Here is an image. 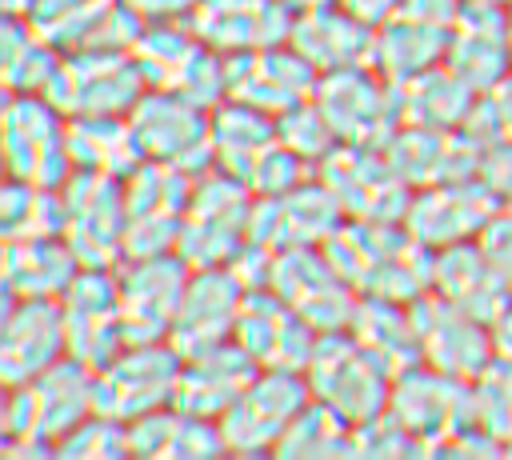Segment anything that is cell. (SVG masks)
<instances>
[{
	"label": "cell",
	"instance_id": "681fc988",
	"mask_svg": "<svg viewBox=\"0 0 512 460\" xmlns=\"http://www.w3.org/2000/svg\"><path fill=\"white\" fill-rule=\"evenodd\" d=\"M476 176H480L504 204H512V140L484 148V156H480V172H476Z\"/></svg>",
	"mask_w": 512,
	"mask_h": 460
},
{
	"label": "cell",
	"instance_id": "f5cc1de1",
	"mask_svg": "<svg viewBox=\"0 0 512 460\" xmlns=\"http://www.w3.org/2000/svg\"><path fill=\"white\" fill-rule=\"evenodd\" d=\"M492 340H496V352L500 356H512V304L500 312V320L492 324Z\"/></svg>",
	"mask_w": 512,
	"mask_h": 460
},
{
	"label": "cell",
	"instance_id": "60d3db41",
	"mask_svg": "<svg viewBox=\"0 0 512 460\" xmlns=\"http://www.w3.org/2000/svg\"><path fill=\"white\" fill-rule=\"evenodd\" d=\"M352 428L340 412H332L320 400H308L288 432L280 436L276 452L280 460H332V456H352Z\"/></svg>",
	"mask_w": 512,
	"mask_h": 460
},
{
	"label": "cell",
	"instance_id": "cb8c5ba5",
	"mask_svg": "<svg viewBox=\"0 0 512 460\" xmlns=\"http://www.w3.org/2000/svg\"><path fill=\"white\" fill-rule=\"evenodd\" d=\"M68 356V332L60 300L4 296L0 312V380L24 384Z\"/></svg>",
	"mask_w": 512,
	"mask_h": 460
},
{
	"label": "cell",
	"instance_id": "d6986e66",
	"mask_svg": "<svg viewBox=\"0 0 512 460\" xmlns=\"http://www.w3.org/2000/svg\"><path fill=\"white\" fill-rule=\"evenodd\" d=\"M276 296H284L316 332H340L348 328L360 292L344 280V272L328 260L324 248H284L276 252L272 284Z\"/></svg>",
	"mask_w": 512,
	"mask_h": 460
},
{
	"label": "cell",
	"instance_id": "7c38bea8",
	"mask_svg": "<svg viewBox=\"0 0 512 460\" xmlns=\"http://www.w3.org/2000/svg\"><path fill=\"white\" fill-rule=\"evenodd\" d=\"M64 196V240L84 268H120L124 264V180L104 172H72L60 184Z\"/></svg>",
	"mask_w": 512,
	"mask_h": 460
},
{
	"label": "cell",
	"instance_id": "d590c367",
	"mask_svg": "<svg viewBox=\"0 0 512 460\" xmlns=\"http://www.w3.org/2000/svg\"><path fill=\"white\" fill-rule=\"evenodd\" d=\"M348 332L392 376H400L404 368H412V364L424 360L420 356V332H416L412 304L384 300V296H360L356 300V312L348 320Z\"/></svg>",
	"mask_w": 512,
	"mask_h": 460
},
{
	"label": "cell",
	"instance_id": "603a6c76",
	"mask_svg": "<svg viewBox=\"0 0 512 460\" xmlns=\"http://www.w3.org/2000/svg\"><path fill=\"white\" fill-rule=\"evenodd\" d=\"M244 296H248V288L236 280V272L228 264L192 268L180 312H176L172 332H168V344L180 356H196V352H208L216 344H228L236 336Z\"/></svg>",
	"mask_w": 512,
	"mask_h": 460
},
{
	"label": "cell",
	"instance_id": "3957f363",
	"mask_svg": "<svg viewBox=\"0 0 512 460\" xmlns=\"http://www.w3.org/2000/svg\"><path fill=\"white\" fill-rule=\"evenodd\" d=\"M212 156L216 168L244 180L256 196H280L316 176V168L280 140L276 116L240 100H220L212 108Z\"/></svg>",
	"mask_w": 512,
	"mask_h": 460
},
{
	"label": "cell",
	"instance_id": "8fae6325",
	"mask_svg": "<svg viewBox=\"0 0 512 460\" xmlns=\"http://www.w3.org/2000/svg\"><path fill=\"white\" fill-rule=\"evenodd\" d=\"M128 120H132V132L140 140L144 160H164V164H176L192 176L216 168L212 108H204L180 92L144 88V96L132 104Z\"/></svg>",
	"mask_w": 512,
	"mask_h": 460
},
{
	"label": "cell",
	"instance_id": "d4e9b609",
	"mask_svg": "<svg viewBox=\"0 0 512 460\" xmlns=\"http://www.w3.org/2000/svg\"><path fill=\"white\" fill-rule=\"evenodd\" d=\"M412 316H416L424 364H432L448 376L472 380L496 356L492 324H484L480 316L448 304L436 292H424L420 300H412Z\"/></svg>",
	"mask_w": 512,
	"mask_h": 460
},
{
	"label": "cell",
	"instance_id": "f1b7e54d",
	"mask_svg": "<svg viewBox=\"0 0 512 460\" xmlns=\"http://www.w3.org/2000/svg\"><path fill=\"white\" fill-rule=\"evenodd\" d=\"M444 64L480 96L512 72V36H508V8L468 4L456 16Z\"/></svg>",
	"mask_w": 512,
	"mask_h": 460
},
{
	"label": "cell",
	"instance_id": "6da1fadb",
	"mask_svg": "<svg viewBox=\"0 0 512 460\" xmlns=\"http://www.w3.org/2000/svg\"><path fill=\"white\" fill-rule=\"evenodd\" d=\"M96 412V368L76 356L56 360L36 380L4 384L0 404V456L40 460L56 456V440Z\"/></svg>",
	"mask_w": 512,
	"mask_h": 460
},
{
	"label": "cell",
	"instance_id": "44dd1931",
	"mask_svg": "<svg viewBox=\"0 0 512 460\" xmlns=\"http://www.w3.org/2000/svg\"><path fill=\"white\" fill-rule=\"evenodd\" d=\"M320 72L292 48V44H268L252 52L228 56V96L252 104L268 116H284L288 108L316 96Z\"/></svg>",
	"mask_w": 512,
	"mask_h": 460
},
{
	"label": "cell",
	"instance_id": "4fadbf2b",
	"mask_svg": "<svg viewBox=\"0 0 512 460\" xmlns=\"http://www.w3.org/2000/svg\"><path fill=\"white\" fill-rule=\"evenodd\" d=\"M316 176L336 196L344 220H404L412 200L388 152L372 144H336L316 164Z\"/></svg>",
	"mask_w": 512,
	"mask_h": 460
},
{
	"label": "cell",
	"instance_id": "ffe728a7",
	"mask_svg": "<svg viewBox=\"0 0 512 460\" xmlns=\"http://www.w3.org/2000/svg\"><path fill=\"white\" fill-rule=\"evenodd\" d=\"M60 312L68 332V356L84 360L88 368H104L128 344L116 268H80V276L60 296Z\"/></svg>",
	"mask_w": 512,
	"mask_h": 460
},
{
	"label": "cell",
	"instance_id": "680465c9",
	"mask_svg": "<svg viewBox=\"0 0 512 460\" xmlns=\"http://www.w3.org/2000/svg\"><path fill=\"white\" fill-rule=\"evenodd\" d=\"M504 456H512V444H508V448H504Z\"/></svg>",
	"mask_w": 512,
	"mask_h": 460
},
{
	"label": "cell",
	"instance_id": "9a60e30c",
	"mask_svg": "<svg viewBox=\"0 0 512 460\" xmlns=\"http://www.w3.org/2000/svg\"><path fill=\"white\" fill-rule=\"evenodd\" d=\"M312 400L304 372H284V368H260L256 380L224 408L220 432L224 448L236 456H256V452H276L280 436L296 420V412Z\"/></svg>",
	"mask_w": 512,
	"mask_h": 460
},
{
	"label": "cell",
	"instance_id": "c3c4849f",
	"mask_svg": "<svg viewBox=\"0 0 512 460\" xmlns=\"http://www.w3.org/2000/svg\"><path fill=\"white\" fill-rule=\"evenodd\" d=\"M480 248H484V256L492 260V268L500 272V280L512 292V208H500L492 216V224L480 232Z\"/></svg>",
	"mask_w": 512,
	"mask_h": 460
},
{
	"label": "cell",
	"instance_id": "4dcf8cb0",
	"mask_svg": "<svg viewBox=\"0 0 512 460\" xmlns=\"http://www.w3.org/2000/svg\"><path fill=\"white\" fill-rule=\"evenodd\" d=\"M432 292L444 296L448 304L480 316L484 324H496L500 312L512 304L508 284L484 256L480 240H464L452 248H440L432 256Z\"/></svg>",
	"mask_w": 512,
	"mask_h": 460
},
{
	"label": "cell",
	"instance_id": "b9f144b4",
	"mask_svg": "<svg viewBox=\"0 0 512 460\" xmlns=\"http://www.w3.org/2000/svg\"><path fill=\"white\" fill-rule=\"evenodd\" d=\"M472 424L492 432L504 448L512 444V356H492L472 380Z\"/></svg>",
	"mask_w": 512,
	"mask_h": 460
},
{
	"label": "cell",
	"instance_id": "d6a6232c",
	"mask_svg": "<svg viewBox=\"0 0 512 460\" xmlns=\"http://www.w3.org/2000/svg\"><path fill=\"white\" fill-rule=\"evenodd\" d=\"M80 268L84 264L64 236L4 240L0 252L4 296H20V300H60L68 284L80 276Z\"/></svg>",
	"mask_w": 512,
	"mask_h": 460
},
{
	"label": "cell",
	"instance_id": "9f6ffc18",
	"mask_svg": "<svg viewBox=\"0 0 512 460\" xmlns=\"http://www.w3.org/2000/svg\"><path fill=\"white\" fill-rule=\"evenodd\" d=\"M468 4H492V8H512V0H468Z\"/></svg>",
	"mask_w": 512,
	"mask_h": 460
},
{
	"label": "cell",
	"instance_id": "2e32d148",
	"mask_svg": "<svg viewBox=\"0 0 512 460\" xmlns=\"http://www.w3.org/2000/svg\"><path fill=\"white\" fill-rule=\"evenodd\" d=\"M388 412L436 456L444 440H452L464 424H472V388L460 376H448L432 364H412L392 376Z\"/></svg>",
	"mask_w": 512,
	"mask_h": 460
},
{
	"label": "cell",
	"instance_id": "1f68e13d",
	"mask_svg": "<svg viewBox=\"0 0 512 460\" xmlns=\"http://www.w3.org/2000/svg\"><path fill=\"white\" fill-rule=\"evenodd\" d=\"M260 364L236 344H216L208 352H196V356H184V368H180V384H176V408H188L196 416H212L220 420L224 408L256 380Z\"/></svg>",
	"mask_w": 512,
	"mask_h": 460
},
{
	"label": "cell",
	"instance_id": "db71d44e",
	"mask_svg": "<svg viewBox=\"0 0 512 460\" xmlns=\"http://www.w3.org/2000/svg\"><path fill=\"white\" fill-rule=\"evenodd\" d=\"M36 0H0V12L4 16H32Z\"/></svg>",
	"mask_w": 512,
	"mask_h": 460
},
{
	"label": "cell",
	"instance_id": "7bdbcfd3",
	"mask_svg": "<svg viewBox=\"0 0 512 460\" xmlns=\"http://www.w3.org/2000/svg\"><path fill=\"white\" fill-rule=\"evenodd\" d=\"M56 456H64V460H116V456H132L128 420H116L108 412H92V416H84L76 428H68L56 440Z\"/></svg>",
	"mask_w": 512,
	"mask_h": 460
},
{
	"label": "cell",
	"instance_id": "30bf717a",
	"mask_svg": "<svg viewBox=\"0 0 512 460\" xmlns=\"http://www.w3.org/2000/svg\"><path fill=\"white\" fill-rule=\"evenodd\" d=\"M184 356L168 340L124 344L104 368H96V412L116 420H140L176 400Z\"/></svg>",
	"mask_w": 512,
	"mask_h": 460
},
{
	"label": "cell",
	"instance_id": "836d02e7",
	"mask_svg": "<svg viewBox=\"0 0 512 460\" xmlns=\"http://www.w3.org/2000/svg\"><path fill=\"white\" fill-rule=\"evenodd\" d=\"M128 432H132V456H148V460H200L228 452L220 420L196 416L176 404L132 420Z\"/></svg>",
	"mask_w": 512,
	"mask_h": 460
},
{
	"label": "cell",
	"instance_id": "ab89813d",
	"mask_svg": "<svg viewBox=\"0 0 512 460\" xmlns=\"http://www.w3.org/2000/svg\"><path fill=\"white\" fill-rule=\"evenodd\" d=\"M40 236H64V196H60V188L4 176L0 240H40Z\"/></svg>",
	"mask_w": 512,
	"mask_h": 460
},
{
	"label": "cell",
	"instance_id": "f546056e",
	"mask_svg": "<svg viewBox=\"0 0 512 460\" xmlns=\"http://www.w3.org/2000/svg\"><path fill=\"white\" fill-rule=\"evenodd\" d=\"M372 40L376 28L360 16H352L344 4H324L312 12H300L292 20V36L288 44L324 76V72H340V68H360L372 64Z\"/></svg>",
	"mask_w": 512,
	"mask_h": 460
},
{
	"label": "cell",
	"instance_id": "e0dca14e",
	"mask_svg": "<svg viewBox=\"0 0 512 460\" xmlns=\"http://www.w3.org/2000/svg\"><path fill=\"white\" fill-rule=\"evenodd\" d=\"M500 208H504V200L480 176H460V180L416 188L408 200L404 224L420 244L440 252V248H452L464 240H480V232L492 224V216Z\"/></svg>",
	"mask_w": 512,
	"mask_h": 460
},
{
	"label": "cell",
	"instance_id": "5b68a950",
	"mask_svg": "<svg viewBox=\"0 0 512 460\" xmlns=\"http://www.w3.org/2000/svg\"><path fill=\"white\" fill-rule=\"evenodd\" d=\"M252 208H256V192L244 180H236L224 168L200 172L192 184L176 252L188 260V268L232 264V256L248 244Z\"/></svg>",
	"mask_w": 512,
	"mask_h": 460
},
{
	"label": "cell",
	"instance_id": "ba28073f",
	"mask_svg": "<svg viewBox=\"0 0 512 460\" xmlns=\"http://www.w3.org/2000/svg\"><path fill=\"white\" fill-rule=\"evenodd\" d=\"M192 184H196L192 172L164 160H140L124 176V212H128L124 260L176 252Z\"/></svg>",
	"mask_w": 512,
	"mask_h": 460
},
{
	"label": "cell",
	"instance_id": "ee69618b",
	"mask_svg": "<svg viewBox=\"0 0 512 460\" xmlns=\"http://www.w3.org/2000/svg\"><path fill=\"white\" fill-rule=\"evenodd\" d=\"M276 128H280V140H284L300 160H308L312 168L340 144L336 132H332V124H328V116L320 112L316 96L304 100V104H296V108H288L284 116H276Z\"/></svg>",
	"mask_w": 512,
	"mask_h": 460
},
{
	"label": "cell",
	"instance_id": "83f0119b",
	"mask_svg": "<svg viewBox=\"0 0 512 460\" xmlns=\"http://www.w3.org/2000/svg\"><path fill=\"white\" fill-rule=\"evenodd\" d=\"M292 20L296 12H288L280 0H200L188 16L192 32L224 56L288 44Z\"/></svg>",
	"mask_w": 512,
	"mask_h": 460
},
{
	"label": "cell",
	"instance_id": "484cf974",
	"mask_svg": "<svg viewBox=\"0 0 512 460\" xmlns=\"http://www.w3.org/2000/svg\"><path fill=\"white\" fill-rule=\"evenodd\" d=\"M344 224V212L336 196L320 184V176L280 192V196H256L252 228L248 236L284 252V248H324L328 236Z\"/></svg>",
	"mask_w": 512,
	"mask_h": 460
},
{
	"label": "cell",
	"instance_id": "11a10c76",
	"mask_svg": "<svg viewBox=\"0 0 512 460\" xmlns=\"http://www.w3.org/2000/svg\"><path fill=\"white\" fill-rule=\"evenodd\" d=\"M280 4H284L288 12H296V16H300V12H312V8H324V4H332V0H280Z\"/></svg>",
	"mask_w": 512,
	"mask_h": 460
},
{
	"label": "cell",
	"instance_id": "277c9868",
	"mask_svg": "<svg viewBox=\"0 0 512 460\" xmlns=\"http://www.w3.org/2000/svg\"><path fill=\"white\" fill-rule=\"evenodd\" d=\"M132 60L148 88L180 92L204 108H216L228 96V56L208 48L188 20L144 24L132 44Z\"/></svg>",
	"mask_w": 512,
	"mask_h": 460
},
{
	"label": "cell",
	"instance_id": "9c48e42d",
	"mask_svg": "<svg viewBox=\"0 0 512 460\" xmlns=\"http://www.w3.org/2000/svg\"><path fill=\"white\" fill-rule=\"evenodd\" d=\"M316 104L328 116L340 144L384 148L392 140V132L404 124L396 80L380 76L372 64L324 72L316 84Z\"/></svg>",
	"mask_w": 512,
	"mask_h": 460
},
{
	"label": "cell",
	"instance_id": "7402d4cb",
	"mask_svg": "<svg viewBox=\"0 0 512 460\" xmlns=\"http://www.w3.org/2000/svg\"><path fill=\"white\" fill-rule=\"evenodd\" d=\"M260 368H284V372H304L320 332L272 288H252L244 296L236 336H232Z\"/></svg>",
	"mask_w": 512,
	"mask_h": 460
},
{
	"label": "cell",
	"instance_id": "52a82bcc",
	"mask_svg": "<svg viewBox=\"0 0 512 460\" xmlns=\"http://www.w3.org/2000/svg\"><path fill=\"white\" fill-rule=\"evenodd\" d=\"M304 380L312 400L328 404L348 424H364L380 416L392 396V372L376 356H368L348 328L320 332L316 352L304 368Z\"/></svg>",
	"mask_w": 512,
	"mask_h": 460
},
{
	"label": "cell",
	"instance_id": "6f0895ef",
	"mask_svg": "<svg viewBox=\"0 0 512 460\" xmlns=\"http://www.w3.org/2000/svg\"><path fill=\"white\" fill-rule=\"evenodd\" d=\"M508 36H512V8H508Z\"/></svg>",
	"mask_w": 512,
	"mask_h": 460
},
{
	"label": "cell",
	"instance_id": "7a4b0ae2",
	"mask_svg": "<svg viewBox=\"0 0 512 460\" xmlns=\"http://www.w3.org/2000/svg\"><path fill=\"white\" fill-rule=\"evenodd\" d=\"M328 260L360 296L412 304L432 292V248L420 244L404 220H344L328 244Z\"/></svg>",
	"mask_w": 512,
	"mask_h": 460
},
{
	"label": "cell",
	"instance_id": "7dc6e473",
	"mask_svg": "<svg viewBox=\"0 0 512 460\" xmlns=\"http://www.w3.org/2000/svg\"><path fill=\"white\" fill-rule=\"evenodd\" d=\"M228 268L236 272V280H240L248 292H252V288H268V284H272V268H276V248H268V244H260V240L248 236V244L232 256Z\"/></svg>",
	"mask_w": 512,
	"mask_h": 460
},
{
	"label": "cell",
	"instance_id": "91938a15",
	"mask_svg": "<svg viewBox=\"0 0 512 460\" xmlns=\"http://www.w3.org/2000/svg\"><path fill=\"white\" fill-rule=\"evenodd\" d=\"M504 208H512V204H504Z\"/></svg>",
	"mask_w": 512,
	"mask_h": 460
},
{
	"label": "cell",
	"instance_id": "8992f818",
	"mask_svg": "<svg viewBox=\"0 0 512 460\" xmlns=\"http://www.w3.org/2000/svg\"><path fill=\"white\" fill-rule=\"evenodd\" d=\"M4 176L60 188L76 164L68 152V116L44 92H4L0 108Z\"/></svg>",
	"mask_w": 512,
	"mask_h": 460
},
{
	"label": "cell",
	"instance_id": "e575fe53",
	"mask_svg": "<svg viewBox=\"0 0 512 460\" xmlns=\"http://www.w3.org/2000/svg\"><path fill=\"white\" fill-rule=\"evenodd\" d=\"M448 40L452 28L432 24L408 8H396L384 24H376V40H372V68L388 80H408L432 64H444L448 56Z\"/></svg>",
	"mask_w": 512,
	"mask_h": 460
},
{
	"label": "cell",
	"instance_id": "5bb4252c",
	"mask_svg": "<svg viewBox=\"0 0 512 460\" xmlns=\"http://www.w3.org/2000/svg\"><path fill=\"white\" fill-rule=\"evenodd\" d=\"M144 88L132 52H64L44 96L64 116H128Z\"/></svg>",
	"mask_w": 512,
	"mask_h": 460
},
{
	"label": "cell",
	"instance_id": "74e56055",
	"mask_svg": "<svg viewBox=\"0 0 512 460\" xmlns=\"http://www.w3.org/2000/svg\"><path fill=\"white\" fill-rule=\"evenodd\" d=\"M68 152L80 172L128 176L144 152L128 116H68Z\"/></svg>",
	"mask_w": 512,
	"mask_h": 460
},
{
	"label": "cell",
	"instance_id": "8d00e7d4",
	"mask_svg": "<svg viewBox=\"0 0 512 460\" xmlns=\"http://www.w3.org/2000/svg\"><path fill=\"white\" fill-rule=\"evenodd\" d=\"M64 52L32 16H4L0 24V84L4 92H48Z\"/></svg>",
	"mask_w": 512,
	"mask_h": 460
},
{
	"label": "cell",
	"instance_id": "816d5d0a",
	"mask_svg": "<svg viewBox=\"0 0 512 460\" xmlns=\"http://www.w3.org/2000/svg\"><path fill=\"white\" fill-rule=\"evenodd\" d=\"M336 4H344L352 16H360V20H368L372 28L376 24H384L396 8H400V0H336Z\"/></svg>",
	"mask_w": 512,
	"mask_h": 460
},
{
	"label": "cell",
	"instance_id": "f907efd6",
	"mask_svg": "<svg viewBox=\"0 0 512 460\" xmlns=\"http://www.w3.org/2000/svg\"><path fill=\"white\" fill-rule=\"evenodd\" d=\"M120 4H128L144 24H160V20H188L200 0H120Z\"/></svg>",
	"mask_w": 512,
	"mask_h": 460
},
{
	"label": "cell",
	"instance_id": "f35d334b",
	"mask_svg": "<svg viewBox=\"0 0 512 460\" xmlns=\"http://www.w3.org/2000/svg\"><path fill=\"white\" fill-rule=\"evenodd\" d=\"M400 88V112L404 124H424V128H464L476 104V92L448 68V64H432L408 80L396 84Z\"/></svg>",
	"mask_w": 512,
	"mask_h": 460
},
{
	"label": "cell",
	"instance_id": "bcb514c9",
	"mask_svg": "<svg viewBox=\"0 0 512 460\" xmlns=\"http://www.w3.org/2000/svg\"><path fill=\"white\" fill-rule=\"evenodd\" d=\"M352 456H428V448L384 408L380 416L352 428Z\"/></svg>",
	"mask_w": 512,
	"mask_h": 460
},
{
	"label": "cell",
	"instance_id": "ac0fdd59",
	"mask_svg": "<svg viewBox=\"0 0 512 460\" xmlns=\"http://www.w3.org/2000/svg\"><path fill=\"white\" fill-rule=\"evenodd\" d=\"M188 276H192V268L180 252L136 256V260H124L116 268L128 344L168 340L172 320H176L180 300H184V288H188Z\"/></svg>",
	"mask_w": 512,
	"mask_h": 460
},
{
	"label": "cell",
	"instance_id": "f6af8a7d",
	"mask_svg": "<svg viewBox=\"0 0 512 460\" xmlns=\"http://www.w3.org/2000/svg\"><path fill=\"white\" fill-rule=\"evenodd\" d=\"M464 132L480 144V152L492 148V144L512 140V72H508L500 84H492L488 92L476 96Z\"/></svg>",
	"mask_w": 512,
	"mask_h": 460
},
{
	"label": "cell",
	"instance_id": "4316f807",
	"mask_svg": "<svg viewBox=\"0 0 512 460\" xmlns=\"http://www.w3.org/2000/svg\"><path fill=\"white\" fill-rule=\"evenodd\" d=\"M384 152L412 192L428 184L476 176L484 156L464 128H424V124H400L384 144Z\"/></svg>",
	"mask_w": 512,
	"mask_h": 460
}]
</instances>
